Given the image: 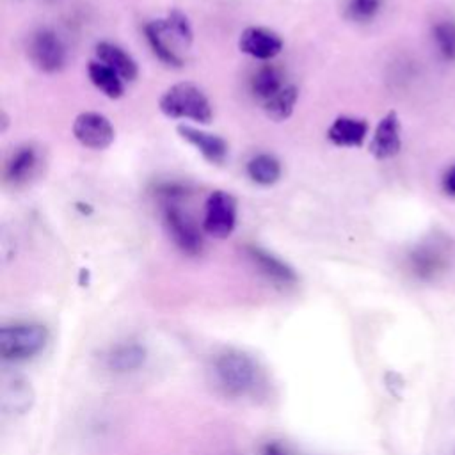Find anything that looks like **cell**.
Returning <instances> with one entry per match:
<instances>
[{
  "label": "cell",
  "instance_id": "1",
  "mask_svg": "<svg viewBox=\"0 0 455 455\" xmlns=\"http://www.w3.org/2000/svg\"><path fill=\"white\" fill-rule=\"evenodd\" d=\"M158 107L162 114L171 119H190L201 124H208L213 117L210 100L192 82H180L171 85L160 96Z\"/></svg>",
  "mask_w": 455,
  "mask_h": 455
},
{
  "label": "cell",
  "instance_id": "2",
  "mask_svg": "<svg viewBox=\"0 0 455 455\" xmlns=\"http://www.w3.org/2000/svg\"><path fill=\"white\" fill-rule=\"evenodd\" d=\"M213 373L219 386L231 396H243L258 384L256 361L240 350H224L213 361Z\"/></svg>",
  "mask_w": 455,
  "mask_h": 455
},
{
  "label": "cell",
  "instance_id": "3",
  "mask_svg": "<svg viewBox=\"0 0 455 455\" xmlns=\"http://www.w3.org/2000/svg\"><path fill=\"white\" fill-rule=\"evenodd\" d=\"M48 341V331L41 323L20 322L0 329V355L5 361H27L39 354Z\"/></svg>",
  "mask_w": 455,
  "mask_h": 455
},
{
  "label": "cell",
  "instance_id": "4",
  "mask_svg": "<svg viewBox=\"0 0 455 455\" xmlns=\"http://www.w3.org/2000/svg\"><path fill=\"white\" fill-rule=\"evenodd\" d=\"M236 226V199L226 190H213L204 204L203 229L213 238H228Z\"/></svg>",
  "mask_w": 455,
  "mask_h": 455
},
{
  "label": "cell",
  "instance_id": "5",
  "mask_svg": "<svg viewBox=\"0 0 455 455\" xmlns=\"http://www.w3.org/2000/svg\"><path fill=\"white\" fill-rule=\"evenodd\" d=\"M28 59L39 71L57 73L66 64L64 43L53 30L41 28L30 37Z\"/></svg>",
  "mask_w": 455,
  "mask_h": 455
},
{
  "label": "cell",
  "instance_id": "6",
  "mask_svg": "<svg viewBox=\"0 0 455 455\" xmlns=\"http://www.w3.org/2000/svg\"><path fill=\"white\" fill-rule=\"evenodd\" d=\"M146 32V39L153 50V53L165 62L167 66H174L180 68L183 64L176 46H190L183 41V37L172 28V25L167 21V18L164 20H153L148 21L144 27Z\"/></svg>",
  "mask_w": 455,
  "mask_h": 455
},
{
  "label": "cell",
  "instance_id": "7",
  "mask_svg": "<svg viewBox=\"0 0 455 455\" xmlns=\"http://www.w3.org/2000/svg\"><path fill=\"white\" fill-rule=\"evenodd\" d=\"M75 139L91 149H105L114 142L112 123L100 112H82L73 121Z\"/></svg>",
  "mask_w": 455,
  "mask_h": 455
},
{
  "label": "cell",
  "instance_id": "8",
  "mask_svg": "<svg viewBox=\"0 0 455 455\" xmlns=\"http://www.w3.org/2000/svg\"><path fill=\"white\" fill-rule=\"evenodd\" d=\"M402 149V124L395 110H389L375 126L370 140V153L377 160H389Z\"/></svg>",
  "mask_w": 455,
  "mask_h": 455
},
{
  "label": "cell",
  "instance_id": "9",
  "mask_svg": "<svg viewBox=\"0 0 455 455\" xmlns=\"http://www.w3.org/2000/svg\"><path fill=\"white\" fill-rule=\"evenodd\" d=\"M238 48L252 59L270 60L281 53L283 39L277 32L267 27H247L238 37Z\"/></svg>",
  "mask_w": 455,
  "mask_h": 455
},
{
  "label": "cell",
  "instance_id": "10",
  "mask_svg": "<svg viewBox=\"0 0 455 455\" xmlns=\"http://www.w3.org/2000/svg\"><path fill=\"white\" fill-rule=\"evenodd\" d=\"M448 243L444 240H430L416 247L411 254V267L421 279H434L448 267Z\"/></svg>",
  "mask_w": 455,
  "mask_h": 455
},
{
  "label": "cell",
  "instance_id": "11",
  "mask_svg": "<svg viewBox=\"0 0 455 455\" xmlns=\"http://www.w3.org/2000/svg\"><path fill=\"white\" fill-rule=\"evenodd\" d=\"M165 226L174 243L187 254H197L203 247V238L192 220L176 206L169 204L164 212Z\"/></svg>",
  "mask_w": 455,
  "mask_h": 455
},
{
  "label": "cell",
  "instance_id": "12",
  "mask_svg": "<svg viewBox=\"0 0 455 455\" xmlns=\"http://www.w3.org/2000/svg\"><path fill=\"white\" fill-rule=\"evenodd\" d=\"M176 132L183 140L192 144L210 164H222L228 158V142L222 137L197 130L190 124H178Z\"/></svg>",
  "mask_w": 455,
  "mask_h": 455
},
{
  "label": "cell",
  "instance_id": "13",
  "mask_svg": "<svg viewBox=\"0 0 455 455\" xmlns=\"http://www.w3.org/2000/svg\"><path fill=\"white\" fill-rule=\"evenodd\" d=\"M368 135V121L354 116H338L327 128V139L338 148H359Z\"/></svg>",
  "mask_w": 455,
  "mask_h": 455
},
{
  "label": "cell",
  "instance_id": "14",
  "mask_svg": "<svg viewBox=\"0 0 455 455\" xmlns=\"http://www.w3.org/2000/svg\"><path fill=\"white\" fill-rule=\"evenodd\" d=\"M148 357L146 348L137 341H123L114 345L107 355V368L114 373H128L139 370Z\"/></svg>",
  "mask_w": 455,
  "mask_h": 455
},
{
  "label": "cell",
  "instance_id": "15",
  "mask_svg": "<svg viewBox=\"0 0 455 455\" xmlns=\"http://www.w3.org/2000/svg\"><path fill=\"white\" fill-rule=\"evenodd\" d=\"M96 59L100 62H103L105 66H108L110 69H114L124 82H132L139 75V68H137V62L133 60V57L114 43H108V41L98 43L96 44Z\"/></svg>",
  "mask_w": 455,
  "mask_h": 455
},
{
  "label": "cell",
  "instance_id": "16",
  "mask_svg": "<svg viewBox=\"0 0 455 455\" xmlns=\"http://www.w3.org/2000/svg\"><path fill=\"white\" fill-rule=\"evenodd\" d=\"M249 254L268 279H272L279 284H291L297 281L293 268L288 263H284L283 259H279L277 256H274L259 247H251Z\"/></svg>",
  "mask_w": 455,
  "mask_h": 455
},
{
  "label": "cell",
  "instance_id": "17",
  "mask_svg": "<svg viewBox=\"0 0 455 455\" xmlns=\"http://www.w3.org/2000/svg\"><path fill=\"white\" fill-rule=\"evenodd\" d=\"M87 75L92 85L101 91L107 98H121L124 94V80L108 66L100 60H91L87 66Z\"/></svg>",
  "mask_w": 455,
  "mask_h": 455
},
{
  "label": "cell",
  "instance_id": "18",
  "mask_svg": "<svg viewBox=\"0 0 455 455\" xmlns=\"http://www.w3.org/2000/svg\"><path fill=\"white\" fill-rule=\"evenodd\" d=\"M36 162L37 155L32 146L18 148L5 164V180L14 185L27 181L36 169Z\"/></svg>",
  "mask_w": 455,
  "mask_h": 455
},
{
  "label": "cell",
  "instance_id": "19",
  "mask_svg": "<svg viewBox=\"0 0 455 455\" xmlns=\"http://www.w3.org/2000/svg\"><path fill=\"white\" fill-rule=\"evenodd\" d=\"M247 176L258 185H274L281 178V164L274 155L259 153L247 162Z\"/></svg>",
  "mask_w": 455,
  "mask_h": 455
},
{
  "label": "cell",
  "instance_id": "20",
  "mask_svg": "<svg viewBox=\"0 0 455 455\" xmlns=\"http://www.w3.org/2000/svg\"><path fill=\"white\" fill-rule=\"evenodd\" d=\"M286 84H283V76L277 68L274 66H263L259 68L254 76L251 78V91L252 94L261 100L263 103L275 96Z\"/></svg>",
  "mask_w": 455,
  "mask_h": 455
},
{
  "label": "cell",
  "instance_id": "21",
  "mask_svg": "<svg viewBox=\"0 0 455 455\" xmlns=\"http://www.w3.org/2000/svg\"><path fill=\"white\" fill-rule=\"evenodd\" d=\"M297 100H299V89L291 84H286L275 96H272L263 103V110L272 121H284L291 116Z\"/></svg>",
  "mask_w": 455,
  "mask_h": 455
},
{
  "label": "cell",
  "instance_id": "22",
  "mask_svg": "<svg viewBox=\"0 0 455 455\" xmlns=\"http://www.w3.org/2000/svg\"><path fill=\"white\" fill-rule=\"evenodd\" d=\"M432 41L444 62H455V20H439L432 27Z\"/></svg>",
  "mask_w": 455,
  "mask_h": 455
},
{
  "label": "cell",
  "instance_id": "23",
  "mask_svg": "<svg viewBox=\"0 0 455 455\" xmlns=\"http://www.w3.org/2000/svg\"><path fill=\"white\" fill-rule=\"evenodd\" d=\"M382 7V0H348L347 16L357 23L371 21Z\"/></svg>",
  "mask_w": 455,
  "mask_h": 455
},
{
  "label": "cell",
  "instance_id": "24",
  "mask_svg": "<svg viewBox=\"0 0 455 455\" xmlns=\"http://www.w3.org/2000/svg\"><path fill=\"white\" fill-rule=\"evenodd\" d=\"M167 21L172 25V28L185 39V43H192V36H194V32H192V27H190V23H188V18L181 12V11H178V9H174V11H171L169 14H167Z\"/></svg>",
  "mask_w": 455,
  "mask_h": 455
},
{
  "label": "cell",
  "instance_id": "25",
  "mask_svg": "<svg viewBox=\"0 0 455 455\" xmlns=\"http://www.w3.org/2000/svg\"><path fill=\"white\" fill-rule=\"evenodd\" d=\"M441 190L444 196L455 199V164H451L441 176Z\"/></svg>",
  "mask_w": 455,
  "mask_h": 455
},
{
  "label": "cell",
  "instance_id": "26",
  "mask_svg": "<svg viewBox=\"0 0 455 455\" xmlns=\"http://www.w3.org/2000/svg\"><path fill=\"white\" fill-rule=\"evenodd\" d=\"M265 455H288L283 448H279L277 444H268L265 450Z\"/></svg>",
  "mask_w": 455,
  "mask_h": 455
}]
</instances>
